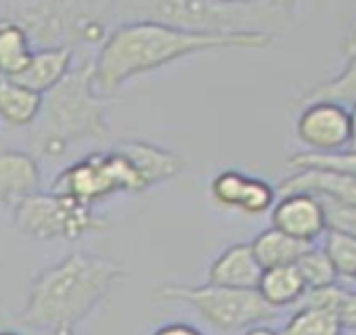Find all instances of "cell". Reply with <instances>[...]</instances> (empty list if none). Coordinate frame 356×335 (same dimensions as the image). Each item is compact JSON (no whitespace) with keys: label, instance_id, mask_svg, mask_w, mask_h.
<instances>
[{"label":"cell","instance_id":"8fae6325","mask_svg":"<svg viewBox=\"0 0 356 335\" xmlns=\"http://www.w3.org/2000/svg\"><path fill=\"white\" fill-rule=\"evenodd\" d=\"M275 191L279 195L306 193L318 199L356 206V179L331 168H293V172L285 177Z\"/></svg>","mask_w":356,"mask_h":335},{"label":"cell","instance_id":"ffe728a7","mask_svg":"<svg viewBox=\"0 0 356 335\" xmlns=\"http://www.w3.org/2000/svg\"><path fill=\"white\" fill-rule=\"evenodd\" d=\"M304 105L314 103V101H329L337 105H354L356 103V55L346 59L341 72L333 76L331 80L314 84L308 92L302 95L300 99Z\"/></svg>","mask_w":356,"mask_h":335},{"label":"cell","instance_id":"f1b7e54d","mask_svg":"<svg viewBox=\"0 0 356 335\" xmlns=\"http://www.w3.org/2000/svg\"><path fill=\"white\" fill-rule=\"evenodd\" d=\"M339 53L343 55V59H350L356 55V17L352 19L348 32L343 34V38L339 42Z\"/></svg>","mask_w":356,"mask_h":335},{"label":"cell","instance_id":"4316f807","mask_svg":"<svg viewBox=\"0 0 356 335\" xmlns=\"http://www.w3.org/2000/svg\"><path fill=\"white\" fill-rule=\"evenodd\" d=\"M337 318L346 333H356V289H346L337 306Z\"/></svg>","mask_w":356,"mask_h":335},{"label":"cell","instance_id":"ba28073f","mask_svg":"<svg viewBox=\"0 0 356 335\" xmlns=\"http://www.w3.org/2000/svg\"><path fill=\"white\" fill-rule=\"evenodd\" d=\"M11 216L15 229L36 241H78L107 229V222L97 216L95 208L53 191L30 195L11 210Z\"/></svg>","mask_w":356,"mask_h":335},{"label":"cell","instance_id":"e0dca14e","mask_svg":"<svg viewBox=\"0 0 356 335\" xmlns=\"http://www.w3.org/2000/svg\"><path fill=\"white\" fill-rule=\"evenodd\" d=\"M256 291L270 308L281 310L287 306H296L306 293V285L296 264H291V266L264 268Z\"/></svg>","mask_w":356,"mask_h":335},{"label":"cell","instance_id":"2e32d148","mask_svg":"<svg viewBox=\"0 0 356 335\" xmlns=\"http://www.w3.org/2000/svg\"><path fill=\"white\" fill-rule=\"evenodd\" d=\"M42 95L13 78L0 76V120L13 128H30L42 109Z\"/></svg>","mask_w":356,"mask_h":335},{"label":"cell","instance_id":"7402d4cb","mask_svg":"<svg viewBox=\"0 0 356 335\" xmlns=\"http://www.w3.org/2000/svg\"><path fill=\"white\" fill-rule=\"evenodd\" d=\"M323 237V252L333 264L337 279L352 281L356 277V235L327 231Z\"/></svg>","mask_w":356,"mask_h":335},{"label":"cell","instance_id":"5bb4252c","mask_svg":"<svg viewBox=\"0 0 356 335\" xmlns=\"http://www.w3.org/2000/svg\"><path fill=\"white\" fill-rule=\"evenodd\" d=\"M262 277L250 243H233L222 250L208 268V283L233 289H256Z\"/></svg>","mask_w":356,"mask_h":335},{"label":"cell","instance_id":"8992f818","mask_svg":"<svg viewBox=\"0 0 356 335\" xmlns=\"http://www.w3.org/2000/svg\"><path fill=\"white\" fill-rule=\"evenodd\" d=\"M159 302L191 306L197 316L216 331L235 333L273 320L279 310L270 308L256 289H233L220 285L163 283L153 291Z\"/></svg>","mask_w":356,"mask_h":335},{"label":"cell","instance_id":"484cf974","mask_svg":"<svg viewBox=\"0 0 356 335\" xmlns=\"http://www.w3.org/2000/svg\"><path fill=\"white\" fill-rule=\"evenodd\" d=\"M318 202L323 204V210H325L327 231L356 235V206L339 204V202H331V199H318Z\"/></svg>","mask_w":356,"mask_h":335},{"label":"cell","instance_id":"1f68e13d","mask_svg":"<svg viewBox=\"0 0 356 335\" xmlns=\"http://www.w3.org/2000/svg\"><path fill=\"white\" fill-rule=\"evenodd\" d=\"M34 335H80L78 329L74 331H44V333H34Z\"/></svg>","mask_w":356,"mask_h":335},{"label":"cell","instance_id":"f546056e","mask_svg":"<svg viewBox=\"0 0 356 335\" xmlns=\"http://www.w3.org/2000/svg\"><path fill=\"white\" fill-rule=\"evenodd\" d=\"M348 111H350V142L346 151H356V103Z\"/></svg>","mask_w":356,"mask_h":335},{"label":"cell","instance_id":"9c48e42d","mask_svg":"<svg viewBox=\"0 0 356 335\" xmlns=\"http://www.w3.org/2000/svg\"><path fill=\"white\" fill-rule=\"evenodd\" d=\"M296 134L312 153L346 151L350 142V111L329 101L308 103L296 122Z\"/></svg>","mask_w":356,"mask_h":335},{"label":"cell","instance_id":"83f0119b","mask_svg":"<svg viewBox=\"0 0 356 335\" xmlns=\"http://www.w3.org/2000/svg\"><path fill=\"white\" fill-rule=\"evenodd\" d=\"M151 335H204V333L189 322L174 320V322H165V325L157 327Z\"/></svg>","mask_w":356,"mask_h":335},{"label":"cell","instance_id":"44dd1931","mask_svg":"<svg viewBox=\"0 0 356 335\" xmlns=\"http://www.w3.org/2000/svg\"><path fill=\"white\" fill-rule=\"evenodd\" d=\"M279 335H343L337 312L318 306H296Z\"/></svg>","mask_w":356,"mask_h":335},{"label":"cell","instance_id":"7c38bea8","mask_svg":"<svg viewBox=\"0 0 356 335\" xmlns=\"http://www.w3.org/2000/svg\"><path fill=\"white\" fill-rule=\"evenodd\" d=\"M38 191H42L40 163L28 151H0V206L11 212Z\"/></svg>","mask_w":356,"mask_h":335},{"label":"cell","instance_id":"7a4b0ae2","mask_svg":"<svg viewBox=\"0 0 356 335\" xmlns=\"http://www.w3.org/2000/svg\"><path fill=\"white\" fill-rule=\"evenodd\" d=\"M124 275V264L111 258L72 252L32 279L24 306L9 320L34 333L74 331L107 300Z\"/></svg>","mask_w":356,"mask_h":335},{"label":"cell","instance_id":"d6a6232c","mask_svg":"<svg viewBox=\"0 0 356 335\" xmlns=\"http://www.w3.org/2000/svg\"><path fill=\"white\" fill-rule=\"evenodd\" d=\"M0 335H26V333L17 329H0Z\"/></svg>","mask_w":356,"mask_h":335},{"label":"cell","instance_id":"cb8c5ba5","mask_svg":"<svg viewBox=\"0 0 356 335\" xmlns=\"http://www.w3.org/2000/svg\"><path fill=\"white\" fill-rule=\"evenodd\" d=\"M296 268H298L306 289H316V287H327V285L337 283V272H335L333 264L329 262L327 254L323 252V247L312 245L296 262Z\"/></svg>","mask_w":356,"mask_h":335},{"label":"cell","instance_id":"e575fe53","mask_svg":"<svg viewBox=\"0 0 356 335\" xmlns=\"http://www.w3.org/2000/svg\"><path fill=\"white\" fill-rule=\"evenodd\" d=\"M348 335H356V333H348Z\"/></svg>","mask_w":356,"mask_h":335},{"label":"cell","instance_id":"ac0fdd59","mask_svg":"<svg viewBox=\"0 0 356 335\" xmlns=\"http://www.w3.org/2000/svg\"><path fill=\"white\" fill-rule=\"evenodd\" d=\"M252 252L258 260V264L264 268H277V266H291L296 264L312 245L302 243L298 239H291L277 229L268 227L256 235V239L250 243Z\"/></svg>","mask_w":356,"mask_h":335},{"label":"cell","instance_id":"4dcf8cb0","mask_svg":"<svg viewBox=\"0 0 356 335\" xmlns=\"http://www.w3.org/2000/svg\"><path fill=\"white\" fill-rule=\"evenodd\" d=\"M243 335H279L275 329L266 327V325H256V327H250L243 331Z\"/></svg>","mask_w":356,"mask_h":335},{"label":"cell","instance_id":"d6986e66","mask_svg":"<svg viewBox=\"0 0 356 335\" xmlns=\"http://www.w3.org/2000/svg\"><path fill=\"white\" fill-rule=\"evenodd\" d=\"M34 47L28 34L13 22L0 19V76L17 78L30 63Z\"/></svg>","mask_w":356,"mask_h":335},{"label":"cell","instance_id":"5b68a950","mask_svg":"<svg viewBox=\"0 0 356 335\" xmlns=\"http://www.w3.org/2000/svg\"><path fill=\"white\" fill-rule=\"evenodd\" d=\"M115 0H15L0 5V19L17 24L38 49L101 47L115 28Z\"/></svg>","mask_w":356,"mask_h":335},{"label":"cell","instance_id":"52a82bcc","mask_svg":"<svg viewBox=\"0 0 356 335\" xmlns=\"http://www.w3.org/2000/svg\"><path fill=\"white\" fill-rule=\"evenodd\" d=\"M147 189V183L132 161L115 147L90 151L67 163L51 187L53 193L65 195L88 208H95L99 202L118 193H143Z\"/></svg>","mask_w":356,"mask_h":335},{"label":"cell","instance_id":"4fadbf2b","mask_svg":"<svg viewBox=\"0 0 356 335\" xmlns=\"http://www.w3.org/2000/svg\"><path fill=\"white\" fill-rule=\"evenodd\" d=\"M113 147L132 161L149 189L176 179L187 168V161L176 151L147 140H122Z\"/></svg>","mask_w":356,"mask_h":335},{"label":"cell","instance_id":"3957f363","mask_svg":"<svg viewBox=\"0 0 356 335\" xmlns=\"http://www.w3.org/2000/svg\"><path fill=\"white\" fill-rule=\"evenodd\" d=\"M296 3L279 0H115V26L157 22L197 34L241 36L264 34L277 38L289 30Z\"/></svg>","mask_w":356,"mask_h":335},{"label":"cell","instance_id":"9a60e30c","mask_svg":"<svg viewBox=\"0 0 356 335\" xmlns=\"http://www.w3.org/2000/svg\"><path fill=\"white\" fill-rule=\"evenodd\" d=\"M74 61L76 57L72 49H65V47L38 49L32 53V59L26 65V70L13 80H17L19 84L44 97L47 92H51L57 84L65 80V76L74 67Z\"/></svg>","mask_w":356,"mask_h":335},{"label":"cell","instance_id":"d4e9b609","mask_svg":"<svg viewBox=\"0 0 356 335\" xmlns=\"http://www.w3.org/2000/svg\"><path fill=\"white\" fill-rule=\"evenodd\" d=\"M291 168H331L356 179V151H337V153H312L304 151L289 157Z\"/></svg>","mask_w":356,"mask_h":335},{"label":"cell","instance_id":"30bf717a","mask_svg":"<svg viewBox=\"0 0 356 335\" xmlns=\"http://www.w3.org/2000/svg\"><path fill=\"white\" fill-rule=\"evenodd\" d=\"M270 227L291 239L314 245L327 233L323 204L306 193L281 195L270 208Z\"/></svg>","mask_w":356,"mask_h":335},{"label":"cell","instance_id":"6da1fadb","mask_svg":"<svg viewBox=\"0 0 356 335\" xmlns=\"http://www.w3.org/2000/svg\"><path fill=\"white\" fill-rule=\"evenodd\" d=\"M273 44L275 38L264 34L214 36L157 22L120 24L92 57V84L95 90L107 99L130 80L161 70L178 59L214 51H264Z\"/></svg>","mask_w":356,"mask_h":335},{"label":"cell","instance_id":"603a6c76","mask_svg":"<svg viewBox=\"0 0 356 335\" xmlns=\"http://www.w3.org/2000/svg\"><path fill=\"white\" fill-rule=\"evenodd\" d=\"M248 174L239 170H222L218 172L210 183V197L212 202L222 210H241V204L245 199L248 187H250Z\"/></svg>","mask_w":356,"mask_h":335},{"label":"cell","instance_id":"277c9868","mask_svg":"<svg viewBox=\"0 0 356 335\" xmlns=\"http://www.w3.org/2000/svg\"><path fill=\"white\" fill-rule=\"evenodd\" d=\"M109 138L107 103L92 84V59L80 57L72 72L42 99L38 120L28 128V153L40 161H61L84 145Z\"/></svg>","mask_w":356,"mask_h":335},{"label":"cell","instance_id":"836d02e7","mask_svg":"<svg viewBox=\"0 0 356 335\" xmlns=\"http://www.w3.org/2000/svg\"><path fill=\"white\" fill-rule=\"evenodd\" d=\"M352 281H354V283H356V277H354V279H352Z\"/></svg>","mask_w":356,"mask_h":335}]
</instances>
